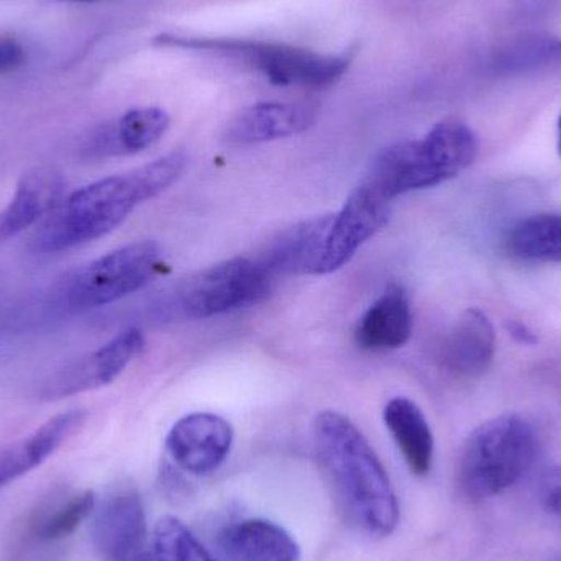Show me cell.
<instances>
[{"instance_id":"6da1fadb","label":"cell","mask_w":561,"mask_h":561,"mask_svg":"<svg viewBox=\"0 0 561 561\" xmlns=\"http://www.w3.org/2000/svg\"><path fill=\"white\" fill-rule=\"evenodd\" d=\"M186 168L180 151L124 174L104 178L75 191L46 216L33 239L38 253H59L114 232L140 204L173 186Z\"/></svg>"},{"instance_id":"7a4b0ae2","label":"cell","mask_w":561,"mask_h":561,"mask_svg":"<svg viewBox=\"0 0 561 561\" xmlns=\"http://www.w3.org/2000/svg\"><path fill=\"white\" fill-rule=\"evenodd\" d=\"M317 457L350 523L373 539L394 534L401 507L375 448L345 415L323 411L312 422Z\"/></svg>"},{"instance_id":"3957f363","label":"cell","mask_w":561,"mask_h":561,"mask_svg":"<svg viewBox=\"0 0 561 561\" xmlns=\"http://www.w3.org/2000/svg\"><path fill=\"white\" fill-rule=\"evenodd\" d=\"M478 140L463 122H438L421 140L401 141L382 150L363 183L391 203L402 194L454 180L471 167Z\"/></svg>"},{"instance_id":"277c9868","label":"cell","mask_w":561,"mask_h":561,"mask_svg":"<svg viewBox=\"0 0 561 561\" xmlns=\"http://www.w3.org/2000/svg\"><path fill=\"white\" fill-rule=\"evenodd\" d=\"M539 438L530 422L503 414L471 432L458 461V484L470 501H484L513 488L533 468Z\"/></svg>"},{"instance_id":"5b68a950","label":"cell","mask_w":561,"mask_h":561,"mask_svg":"<svg viewBox=\"0 0 561 561\" xmlns=\"http://www.w3.org/2000/svg\"><path fill=\"white\" fill-rule=\"evenodd\" d=\"M157 242H135L76 270L61 289L72 310L98 309L144 289L160 266Z\"/></svg>"},{"instance_id":"8992f818","label":"cell","mask_w":561,"mask_h":561,"mask_svg":"<svg viewBox=\"0 0 561 561\" xmlns=\"http://www.w3.org/2000/svg\"><path fill=\"white\" fill-rule=\"evenodd\" d=\"M275 279L260 259L237 256L187 280L180 293L181 310L191 319H210L247 309L268 299Z\"/></svg>"},{"instance_id":"52a82bcc","label":"cell","mask_w":561,"mask_h":561,"mask_svg":"<svg viewBox=\"0 0 561 561\" xmlns=\"http://www.w3.org/2000/svg\"><path fill=\"white\" fill-rule=\"evenodd\" d=\"M92 543L102 561H154L147 514L137 491L118 488L95 504Z\"/></svg>"},{"instance_id":"ba28073f","label":"cell","mask_w":561,"mask_h":561,"mask_svg":"<svg viewBox=\"0 0 561 561\" xmlns=\"http://www.w3.org/2000/svg\"><path fill=\"white\" fill-rule=\"evenodd\" d=\"M389 217V201L365 183L356 187L342 209L332 214L319 275H330L343 268L369 239L388 226Z\"/></svg>"},{"instance_id":"9c48e42d","label":"cell","mask_w":561,"mask_h":561,"mask_svg":"<svg viewBox=\"0 0 561 561\" xmlns=\"http://www.w3.org/2000/svg\"><path fill=\"white\" fill-rule=\"evenodd\" d=\"M145 348L144 333L127 329L95 352L69 363L43 386L42 398L59 399L94 391L114 382Z\"/></svg>"},{"instance_id":"30bf717a","label":"cell","mask_w":561,"mask_h":561,"mask_svg":"<svg viewBox=\"0 0 561 561\" xmlns=\"http://www.w3.org/2000/svg\"><path fill=\"white\" fill-rule=\"evenodd\" d=\"M236 55L249 59L276 85L327 88L339 81L348 68V59L340 56L317 55L309 49L249 39H239Z\"/></svg>"},{"instance_id":"8fae6325","label":"cell","mask_w":561,"mask_h":561,"mask_svg":"<svg viewBox=\"0 0 561 561\" xmlns=\"http://www.w3.org/2000/svg\"><path fill=\"white\" fill-rule=\"evenodd\" d=\"M233 427L210 412L184 415L171 427L167 451L171 460L194 477H207L219 470L233 447Z\"/></svg>"},{"instance_id":"7c38bea8","label":"cell","mask_w":561,"mask_h":561,"mask_svg":"<svg viewBox=\"0 0 561 561\" xmlns=\"http://www.w3.org/2000/svg\"><path fill=\"white\" fill-rule=\"evenodd\" d=\"M496 355V332L490 317L468 309L455 320L438 345V365L448 375L474 379L488 373Z\"/></svg>"},{"instance_id":"4fadbf2b","label":"cell","mask_w":561,"mask_h":561,"mask_svg":"<svg viewBox=\"0 0 561 561\" xmlns=\"http://www.w3.org/2000/svg\"><path fill=\"white\" fill-rule=\"evenodd\" d=\"M319 107L312 102H260L240 112L224 131L232 147L266 144L294 137L312 127Z\"/></svg>"},{"instance_id":"5bb4252c","label":"cell","mask_w":561,"mask_h":561,"mask_svg":"<svg viewBox=\"0 0 561 561\" xmlns=\"http://www.w3.org/2000/svg\"><path fill=\"white\" fill-rule=\"evenodd\" d=\"M412 335L411 300L401 284H391L356 323L353 339L366 352L401 348Z\"/></svg>"},{"instance_id":"9a60e30c","label":"cell","mask_w":561,"mask_h":561,"mask_svg":"<svg viewBox=\"0 0 561 561\" xmlns=\"http://www.w3.org/2000/svg\"><path fill=\"white\" fill-rule=\"evenodd\" d=\"M330 220L332 214L304 220L284 230L259 256L260 262L275 278L279 275H319Z\"/></svg>"},{"instance_id":"2e32d148","label":"cell","mask_w":561,"mask_h":561,"mask_svg":"<svg viewBox=\"0 0 561 561\" xmlns=\"http://www.w3.org/2000/svg\"><path fill=\"white\" fill-rule=\"evenodd\" d=\"M66 181L55 170H33L20 180L12 199L0 213V243L20 236L49 216L62 201Z\"/></svg>"},{"instance_id":"e0dca14e","label":"cell","mask_w":561,"mask_h":561,"mask_svg":"<svg viewBox=\"0 0 561 561\" xmlns=\"http://www.w3.org/2000/svg\"><path fill=\"white\" fill-rule=\"evenodd\" d=\"M82 411H68L55 415L36 428L32 435L0 451V488L19 480L48 460L84 424Z\"/></svg>"},{"instance_id":"ac0fdd59","label":"cell","mask_w":561,"mask_h":561,"mask_svg":"<svg viewBox=\"0 0 561 561\" xmlns=\"http://www.w3.org/2000/svg\"><path fill=\"white\" fill-rule=\"evenodd\" d=\"M219 546L233 561H299L300 547L279 524L243 519L220 533Z\"/></svg>"},{"instance_id":"d6986e66","label":"cell","mask_w":561,"mask_h":561,"mask_svg":"<svg viewBox=\"0 0 561 561\" xmlns=\"http://www.w3.org/2000/svg\"><path fill=\"white\" fill-rule=\"evenodd\" d=\"M382 421L409 470L415 477H427L434 465L435 442L422 409L409 398H392L382 411Z\"/></svg>"},{"instance_id":"ffe728a7","label":"cell","mask_w":561,"mask_h":561,"mask_svg":"<svg viewBox=\"0 0 561 561\" xmlns=\"http://www.w3.org/2000/svg\"><path fill=\"white\" fill-rule=\"evenodd\" d=\"M170 122L163 108H131L99 135V150L107 154L140 153L163 138Z\"/></svg>"},{"instance_id":"44dd1931","label":"cell","mask_w":561,"mask_h":561,"mask_svg":"<svg viewBox=\"0 0 561 561\" xmlns=\"http://www.w3.org/2000/svg\"><path fill=\"white\" fill-rule=\"evenodd\" d=\"M506 253L524 263H561V214H537L513 227Z\"/></svg>"},{"instance_id":"7402d4cb","label":"cell","mask_w":561,"mask_h":561,"mask_svg":"<svg viewBox=\"0 0 561 561\" xmlns=\"http://www.w3.org/2000/svg\"><path fill=\"white\" fill-rule=\"evenodd\" d=\"M151 543L154 561H219L210 556L186 524L173 516L158 520Z\"/></svg>"},{"instance_id":"603a6c76","label":"cell","mask_w":561,"mask_h":561,"mask_svg":"<svg viewBox=\"0 0 561 561\" xmlns=\"http://www.w3.org/2000/svg\"><path fill=\"white\" fill-rule=\"evenodd\" d=\"M561 62L560 39L549 35H527L497 53L494 66L500 71L519 72Z\"/></svg>"},{"instance_id":"cb8c5ba5","label":"cell","mask_w":561,"mask_h":561,"mask_svg":"<svg viewBox=\"0 0 561 561\" xmlns=\"http://www.w3.org/2000/svg\"><path fill=\"white\" fill-rule=\"evenodd\" d=\"M95 494L94 491H84V493L72 496L65 506L59 507L51 516L43 520L42 526L36 529V539L42 542H58L72 536L75 530L94 513Z\"/></svg>"},{"instance_id":"d4e9b609","label":"cell","mask_w":561,"mask_h":561,"mask_svg":"<svg viewBox=\"0 0 561 561\" xmlns=\"http://www.w3.org/2000/svg\"><path fill=\"white\" fill-rule=\"evenodd\" d=\"M539 500L546 513L561 524V465L549 468L540 478Z\"/></svg>"},{"instance_id":"484cf974","label":"cell","mask_w":561,"mask_h":561,"mask_svg":"<svg viewBox=\"0 0 561 561\" xmlns=\"http://www.w3.org/2000/svg\"><path fill=\"white\" fill-rule=\"evenodd\" d=\"M25 61V51L19 42L12 38H0V75L13 72Z\"/></svg>"},{"instance_id":"4316f807","label":"cell","mask_w":561,"mask_h":561,"mask_svg":"<svg viewBox=\"0 0 561 561\" xmlns=\"http://www.w3.org/2000/svg\"><path fill=\"white\" fill-rule=\"evenodd\" d=\"M507 332H510V335L513 336L516 342L523 343V345H536V343L539 342L536 333H534L526 323L516 322V320L507 323Z\"/></svg>"},{"instance_id":"83f0119b","label":"cell","mask_w":561,"mask_h":561,"mask_svg":"<svg viewBox=\"0 0 561 561\" xmlns=\"http://www.w3.org/2000/svg\"><path fill=\"white\" fill-rule=\"evenodd\" d=\"M559 153H560V157H561V115H560V118H559Z\"/></svg>"},{"instance_id":"f1b7e54d","label":"cell","mask_w":561,"mask_h":561,"mask_svg":"<svg viewBox=\"0 0 561 561\" xmlns=\"http://www.w3.org/2000/svg\"><path fill=\"white\" fill-rule=\"evenodd\" d=\"M68 2L89 3V2H95V0H68Z\"/></svg>"},{"instance_id":"f546056e","label":"cell","mask_w":561,"mask_h":561,"mask_svg":"<svg viewBox=\"0 0 561 561\" xmlns=\"http://www.w3.org/2000/svg\"><path fill=\"white\" fill-rule=\"evenodd\" d=\"M560 53H561V39H560Z\"/></svg>"}]
</instances>
